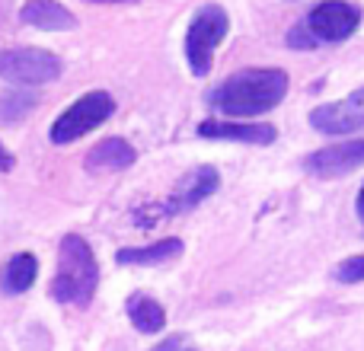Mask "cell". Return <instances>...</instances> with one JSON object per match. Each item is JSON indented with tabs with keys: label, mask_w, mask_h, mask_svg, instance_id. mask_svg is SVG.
<instances>
[{
	"label": "cell",
	"mask_w": 364,
	"mask_h": 351,
	"mask_svg": "<svg viewBox=\"0 0 364 351\" xmlns=\"http://www.w3.org/2000/svg\"><path fill=\"white\" fill-rule=\"evenodd\" d=\"M288 45H291V48H301V51H307V48H314V45H316V38L310 36V29L301 23V26H294V29L288 32Z\"/></svg>",
	"instance_id": "obj_18"
},
{
	"label": "cell",
	"mask_w": 364,
	"mask_h": 351,
	"mask_svg": "<svg viewBox=\"0 0 364 351\" xmlns=\"http://www.w3.org/2000/svg\"><path fill=\"white\" fill-rule=\"evenodd\" d=\"M96 284H100V265L96 256L90 249V243L77 233H68L61 239V249H58V271H55V284H51V294L61 303H83L93 301Z\"/></svg>",
	"instance_id": "obj_2"
},
{
	"label": "cell",
	"mask_w": 364,
	"mask_h": 351,
	"mask_svg": "<svg viewBox=\"0 0 364 351\" xmlns=\"http://www.w3.org/2000/svg\"><path fill=\"white\" fill-rule=\"evenodd\" d=\"M128 320H132V326L138 329V333H160V329L166 326V313L164 307H160L154 297H144V294H134L128 297Z\"/></svg>",
	"instance_id": "obj_15"
},
{
	"label": "cell",
	"mask_w": 364,
	"mask_h": 351,
	"mask_svg": "<svg viewBox=\"0 0 364 351\" xmlns=\"http://www.w3.org/2000/svg\"><path fill=\"white\" fill-rule=\"evenodd\" d=\"M358 217H361V224H364V185H361V192H358Z\"/></svg>",
	"instance_id": "obj_20"
},
{
	"label": "cell",
	"mask_w": 364,
	"mask_h": 351,
	"mask_svg": "<svg viewBox=\"0 0 364 351\" xmlns=\"http://www.w3.org/2000/svg\"><path fill=\"white\" fill-rule=\"evenodd\" d=\"M227 29H230V19H227L224 6H218V4H205L192 16L188 32H186V61L195 77H205L211 70L214 51L224 42Z\"/></svg>",
	"instance_id": "obj_3"
},
{
	"label": "cell",
	"mask_w": 364,
	"mask_h": 351,
	"mask_svg": "<svg viewBox=\"0 0 364 351\" xmlns=\"http://www.w3.org/2000/svg\"><path fill=\"white\" fill-rule=\"evenodd\" d=\"M288 93V74L282 68H246L224 80L208 99L230 119H256L278 106Z\"/></svg>",
	"instance_id": "obj_1"
},
{
	"label": "cell",
	"mask_w": 364,
	"mask_h": 351,
	"mask_svg": "<svg viewBox=\"0 0 364 351\" xmlns=\"http://www.w3.org/2000/svg\"><path fill=\"white\" fill-rule=\"evenodd\" d=\"M0 166H4V170H10V157H6V153H4V147H0Z\"/></svg>",
	"instance_id": "obj_21"
},
{
	"label": "cell",
	"mask_w": 364,
	"mask_h": 351,
	"mask_svg": "<svg viewBox=\"0 0 364 351\" xmlns=\"http://www.w3.org/2000/svg\"><path fill=\"white\" fill-rule=\"evenodd\" d=\"M90 4H119V0H90Z\"/></svg>",
	"instance_id": "obj_22"
},
{
	"label": "cell",
	"mask_w": 364,
	"mask_h": 351,
	"mask_svg": "<svg viewBox=\"0 0 364 351\" xmlns=\"http://www.w3.org/2000/svg\"><path fill=\"white\" fill-rule=\"evenodd\" d=\"M333 275H336V281H342V284H358V281H364V256L346 259V262H342L339 269L333 271Z\"/></svg>",
	"instance_id": "obj_17"
},
{
	"label": "cell",
	"mask_w": 364,
	"mask_h": 351,
	"mask_svg": "<svg viewBox=\"0 0 364 351\" xmlns=\"http://www.w3.org/2000/svg\"><path fill=\"white\" fill-rule=\"evenodd\" d=\"M61 77V58L45 48H10L0 55V80L16 87H38Z\"/></svg>",
	"instance_id": "obj_5"
},
{
	"label": "cell",
	"mask_w": 364,
	"mask_h": 351,
	"mask_svg": "<svg viewBox=\"0 0 364 351\" xmlns=\"http://www.w3.org/2000/svg\"><path fill=\"white\" fill-rule=\"evenodd\" d=\"M310 125L323 134H352L364 128V87L348 93L342 102L316 106L310 112Z\"/></svg>",
	"instance_id": "obj_8"
},
{
	"label": "cell",
	"mask_w": 364,
	"mask_h": 351,
	"mask_svg": "<svg viewBox=\"0 0 364 351\" xmlns=\"http://www.w3.org/2000/svg\"><path fill=\"white\" fill-rule=\"evenodd\" d=\"M364 166V141H346V144H333L314 151L304 157V170L320 179H339Z\"/></svg>",
	"instance_id": "obj_7"
},
{
	"label": "cell",
	"mask_w": 364,
	"mask_h": 351,
	"mask_svg": "<svg viewBox=\"0 0 364 351\" xmlns=\"http://www.w3.org/2000/svg\"><path fill=\"white\" fill-rule=\"evenodd\" d=\"M19 19L42 32H68L77 26V16L68 6L58 4V0H29V4H23V10H19Z\"/></svg>",
	"instance_id": "obj_11"
},
{
	"label": "cell",
	"mask_w": 364,
	"mask_h": 351,
	"mask_svg": "<svg viewBox=\"0 0 364 351\" xmlns=\"http://www.w3.org/2000/svg\"><path fill=\"white\" fill-rule=\"evenodd\" d=\"M112 109H115V99L109 93H102V90L80 96L74 106H68L58 115V122L51 125V141L55 144H74L83 134L93 131L96 125H102L112 115Z\"/></svg>",
	"instance_id": "obj_4"
},
{
	"label": "cell",
	"mask_w": 364,
	"mask_h": 351,
	"mask_svg": "<svg viewBox=\"0 0 364 351\" xmlns=\"http://www.w3.org/2000/svg\"><path fill=\"white\" fill-rule=\"evenodd\" d=\"M36 102H38V96L23 87L0 93V125H16V122H23L26 115L36 109Z\"/></svg>",
	"instance_id": "obj_16"
},
{
	"label": "cell",
	"mask_w": 364,
	"mask_h": 351,
	"mask_svg": "<svg viewBox=\"0 0 364 351\" xmlns=\"http://www.w3.org/2000/svg\"><path fill=\"white\" fill-rule=\"evenodd\" d=\"M198 134L208 141H240V144H256V147H265L278 138V131L272 125H256V122H240V119L201 122Z\"/></svg>",
	"instance_id": "obj_10"
},
{
	"label": "cell",
	"mask_w": 364,
	"mask_h": 351,
	"mask_svg": "<svg viewBox=\"0 0 364 351\" xmlns=\"http://www.w3.org/2000/svg\"><path fill=\"white\" fill-rule=\"evenodd\" d=\"M304 26L316 42H346L361 26V10L348 0H326V4H316L307 13Z\"/></svg>",
	"instance_id": "obj_6"
},
{
	"label": "cell",
	"mask_w": 364,
	"mask_h": 351,
	"mask_svg": "<svg viewBox=\"0 0 364 351\" xmlns=\"http://www.w3.org/2000/svg\"><path fill=\"white\" fill-rule=\"evenodd\" d=\"M36 275H38L36 256H29V252H16V256H13L10 262L4 265V275H0V288H4L6 294H23V291L32 288Z\"/></svg>",
	"instance_id": "obj_14"
},
{
	"label": "cell",
	"mask_w": 364,
	"mask_h": 351,
	"mask_svg": "<svg viewBox=\"0 0 364 351\" xmlns=\"http://www.w3.org/2000/svg\"><path fill=\"white\" fill-rule=\"evenodd\" d=\"M218 185H220L218 170H214V166H198V170H192L188 176H182V182L173 188L170 201H166L164 214H179V211H188V207L201 205L208 195L218 192Z\"/></svg>",
	"instance_id": "obj_9"
},
{
	"label": "cell",
	"mask_w": 364,
	"mask_h": 351,
	"mask_svg": "<svg viewBox=\"0 0 364 351\" xmlns=\"http://www.w3.org/2000/svg\"><path fill=\"white\" fill-rule=\"evenodd\" d=\"M182 252V239L170 237V239H160V243L151 246H141V249H119V265H164L170 259H176Z\"/></svg>",
	"instance_id": "obj_13"
},
{
	"label": "cell",
	"mask_w": 364,
	"mask_h": 351,
	"mask_svg": "<svg viewBox=\"0 0 364 351\" xmlns=\"http://www.w3.org/2000/svg\"><path fill=\"white\" fill-rule=\"evenodd\" d=\"M151 351H195V345L186 339V335H170V339H164L160 345H154Z\"/></svg>",
	"instance_id": "obj_19"
},
{
	"label": "cell",
	"mask_w": 364,
	"mask_h": 351,
	"mask_svg": "<svg viewBox=\"0 0 364 351\" xmlns=\"http://www.w3.org/2000/svg\"><path fill=\"white\" fill-rule=\"evenodd\" d=\"M134 147L125 138H106L87 153V170L90 173H112V170H128L134 163Z\"/></svg>",
	"instance_id": "obj_12"
}]
</instances>
